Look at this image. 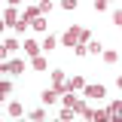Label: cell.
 <instances>
[{
    "mask_svg": "<svg viewBox=\"0 0 122 122\" xmlns=\"http://www.w3.org/2000/svg\"><path fill=\"white\" fill-rule=\"evenodd\" d=\"M113 25H119V28H122V9H116V12H113Z\"/></svg>",
    "mask_w": 122,
    "mask_h": 122,
    "instance_id": "603a6c76",
    "label": "cell"
},
{
    "mask_svg": "<svg viewBox=\"0 0 122 122\" xmlns=\"http://www.w3.org/2000/svg\"><path fill=\"white\" fill-rule=\"evenodd\" d=\"M116 86H119V89H122V76H119V79H116Z\"/></svg>",
    "mask_w": 122,
    "mask_h": 122,
    "instance_id": "484cf974",
    "label": "cell"
},
{
    "mask_svg": "<svg viewBox=\"0 0 122 122\" xmlns=\"http://www.w3.org/2000/svg\"><path fill=\"white\" fill-rule=\"evenodd\" d=\"M58 43H61L58 37H46V40H43V49H46V52H52V49H55Z\"/></svg>",
    "mask_w": 122,
    "mask_h": 122,
    "instance_id": "9a60e30c",
    "label": "cell"
},
{
    "mask_svg": "<svg viewBox=\"0 0 122 122\" xmlns=\"http://www.w3.org/2000/svg\"><path fill=\"white\" fill-rule=\"evenodd\" d=\"M30 28H34V30H46V28H49V21L40 15V18H34V21H30Z\"/></svg>",
    "mask_w": 122,
    "mask_h": 122,
    "instance_id": "5bb4252c",
    "label": "cell"
},
{
    "mask_svg": "<svg viewBox=\"0 0 122 122\" xmlns=\"http://www.w3.org/2000/svg\"><path fill=\"white\" fill-rule=\"evenodd\" d=\"M30 119H37V122H43V119H46V110H30Z\"/></svg>",
    "mask_w": 122,
    "mask_h": 122,
    "instance_id": "ffe728a7",
    "label": "cell"
},
{
    "mask_svg": "<svg viewBox=\"0 0 122 122\" xmlns=\"http://www.w3.org/2000/svg\"><path fill=\"white\" fill-rule=\"evenodd\" d=\"M79 43H89V30L86 28H67L61 34V46H67V49H73Z\"/></svg>",
    "mask_w": 122,
    "mask_h": 122,
    "instance_id": "6da1fadb",
    "label": "cell"
},
{
    "mask_svg": "<svg viewBox=\"0 0 122 122\" xmlns=\"http://www.w3.org/2000/svg\"><path fill=\"white\" fill-rule=\"evenodd\" d=\"M58 98H61V89H43V92H40V101H43L46 107H49V104H55Z\"/></svg>",
    "mask_w": 122,
    "mask_h": 122,
    "instance_id": "277c9868",
    "label": "cell"
},
{
    "mask_svg": "<svg viewBox=\"0 0 122 122\" xmlns=\"http://www.w3.org/2000/svg\"><path fill=\"white\" fill-rule=\"evenodd\" d=\"M76 89H86L82 76H70V79H67V92H76Z\"/></svg>",
    "mask_w": 122,
    "mask_h": 122,
    "instance_id": "30bf717a",
    "label": "cell"
},
{
    "mask_svg": "<svg viewBox=\"0 0 122 122\" xmlns=\"http://www.w3.org/2000/svg\"><path fill=\"white\" fill-rule=\"evenodd\" d=\"M61 101H64V107H73L76 113H82V110H86V104H82L79 98H73V92H64V95H61Z\"/></svg>",
    "mask_w": 122,
    "mask_h": 122,
    "instance_id": "3957f363",
    "label": "cell"
},
{
    "mask_svg": "<svg viewBox=\"0 0 122 122\" xmlns=\"http://www.w3.org/2000/svg\"><path fill=\"white\" fill-rule=\"evenodd\" d=\"M40 49H43V46L37 43V40H25V55H28V58H37Z\"/></svg>",
    "mask_w": 122,
    "mask_h": 122,
    "instance_id": "8992f818",
    "label": "cell"
},
{
    "mask_svg": "<svg viewBox=\"0 0 122 122\" xmlns=\"http://www.w3.org/2000/svg\"><path fill=\"white\" fill-rule=\"evenodd\" d=\"M15 49H18V40H12V37H9V40H3V49H0V52H3V55H12Z\"/></svg>",
    "mask_w": 122,
    "mask_h": 122,
    "instance_id": "8fae6325",
    "label": "cell"
},
{
    "mask_svg": "<svg viewBox=\"0 0 122 122\" xmlns=\"http://www.w3.org/2000/svg\"><path fill=\"white\" fill-rule=\"evenodd\" d=\"M18 18H21V15L15 12V6H9V9H6V12H3V21H6V25H9V28H15V25H18Z\"/></svg>",
    "mask_w": 122,
    "mask_h": 122,
    "instance_id": "ba28073f",
    "label": "cell"
},
{
    "mask_svg": "<svg viewBox=\"0 0 122 122\" xmlns=\"http://www.w3.org/2000/svg\"><path fill=\"white\" fill-rule=\"evenodd\" d=\"M52 82H55V89H61V95L67 92V76H64V70H52Z\"/></svg>",
    "mask_w": 122,
    "mask_h": 122,
    "instance_id": "5b68a950",
    "label": "cell"
},
{
    "mask_svg": "<svg viewBox=\"0 0 122 122\" xmlns=\"http://www.w3.org/2000/svg\"><path fill=\"white\" fill-rule=\"evenodd\" d=\"M6 113H9V116H12V119H18V116H25V107L18 104V101H12V104L6 107Z\"/></svg>",
    "mask_w": 122,
    "mask_h": 122,
    "instance_id": "9c48e42d",
    "label": "cell"
},
{
    "mask_svg": "<svg viewBox=\"0 0 122 122\" xmlns=\"http://www.w3.org/2000/svg\"><path fill=\"white\" fill-rule=\"evenodd\" d=\"M107 3H110V0H95V12H101V9H107Z\"/></svg>",
    "mask_w": 122,
    "mask_h": 122,
    "instance_id": "7402d4cb",
    "label": "cell"
},
{
    "mask_svg": "<svg viewBox=\"0 0 122 122\" xmlns=\"http://www.w3.org/2000/svg\"><path fill=\"white\" fill-rule=\"evenodd\" d=\"M86 46H89V52H92V55H101V52H104V46L98 43V40H89Z\"/></svg>",
    "mask_w": 122,
    "mask_h": 122,
    "instance_id": "2e32d148",
    "label": "cell"
},
{
    "mask_svg": "<svg viewBox=\"0 0 122 122\" xmlns=\"http://www.w3.org/2000/svg\"><path fill=\"white\" fill-rule=\"evenodd\" d=\"M61 6L64 9H76V0H61Z\"/></svg>",
    "mask_w": 122,
    "mask_h": 122,
    "instance_id": "cb8c5ba5",
    "label": "cell"
},
{
    "mask_svg": "<svg viewBox=\"0 0 122 122\" xmlns=\"http://www.w3.org/2000/svg\"><path fill=\"white\" fill-rule=\"evenodd\" d=\"M6 3H9V6H21V0H6Z\"/></svg>",
    "mask_w": 122,
    "mask_h": 122,
    "instance_id": "d4e9b609",
    "label": "cell"
},
{
    "mask_svg": "<svg viewBox=\"0 0 122 122\" xmlns=\"http://www.w3.org/2000/svg\"><path fill=\"white\" fill-rule=\"evenodd\" d=\"M37 9H40V15H46V12H52V0H43V3H40Z\"/></svg>",
    "mask_w": 122,
    "mask_h": 122,
    "instance_id": "ac0fdd59",
    "label": "cell"
},
{
    "mask_svg": "<svg viewBox=\"0 0 122 122\" xmlns=\"http://www.w3.org/2000/svg\"><path fill=\"white\" fill-rule=\"evenodd\" d=\"M9 92H12V82H9V79H3V82H0V95H9Z\"/></svg>",
    "mask_w": 122,
    "mask_h": 122,
    "instance_id": "d6986e66",
    "label": "cell"
},
{
    "mask_svg": "<svg viewBox=\"0 0 122 122\" xmlns=\"http://www.w3.org/2000/svg\"><path fill=\"white\" fill-rule=\"evenodd\" d=\"M21 70H25V61L21 58H12L6 64H0V73H21Z\"/></svg>",
    "mask_w": 122,
    "mask_h": 122,
    "instance_id": "7a4b0ae2",
    "label": "cell"
},
{
    "mask_svg": "<svg viewBox=\"0 0 122 122\" xmlns=\"http://www.w3.org/2000/svg\"><path fill=\"white\" fill-rule=\"evenodd\" d=\"M101 55H104V61H107V64H116V58H119V55H116L113 49H104Z\"/></svg>",
    "mask_w": 122,
    "mask_h": 122,
    "instance_id": "e0dca14e",
    "label": "cell"
},
{
    "mask_svg": "<svg viewBox=\"0 0 122 122\" xmlns=\"http://www.w3.org/2000/svg\"><path fill=\"white\" fill-rule=\"evenodd\" d=\"M82 92H86V98H95V101H98V98H104V95H107V89H104V86H86Z\"/></svg>",
    "mask_w": 122,
    "mask_h": 122,
    "instance_id": "52a82bcc",
    "label": "cell"
},
{
    "mask_svg": "<svg viewBox=\"0 0 122 122\" xmlns=\"http://www.w3.org/2000/svg\"><path fill=\"white\" fill-rule=\"evenodd\" d=\"M30 67H34V70H40V73H43L46 67H49V61H46L43 55H37V58H30Z\"/></svg>",
    "mask_w": 122,
    "mask_h": 122,
    "instance_id": "7c38bea8",
    "label": "cell"
},
{
    "mask_svg": "<svg viewBox=\"0 0 122 122\" xmlns=\"http://www.w3.org/2000/svg\"><path fill=\"white\" fill-rule=\"evenodd\" d=\"M73 113H76L73 107H64V110H61V119H73Z\"/></svg>",
    "mask_w": 122,
    "mask_h": 122,
    "instance_id": "44dd1931",
    "label": "cell"
},
{
    "mask_svg": "<svg viewBox=\"0 0 122 122\" xmlns=\"http://www.w3.org/2000/svg\"><path fill=\"white\" fill-rule=\"evenodd\" d=\"M110 110V116H116V119H122V101H113V104L107 107Z\"/></svg>",
    "mask_w": 122,
    "mask_h": 122,
    "instance_id": "4fadbf2b",
    "label": "cell"
}]
</instances>
